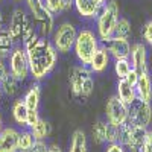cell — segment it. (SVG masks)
Returning a JSON list of instances; mask_svg holds the SVG:
<instances>
[{
    "label": "cell",
    "mask_w": 152,
    "mask_h": 152,
    "mask_svg": "<svg viewBox=\"0 0 152 152\" xmlns=\"http://www.w3.org/2000/svg\"><path fill=\"white\" fill-rule=\"evenodd\" d=\"M105 114H107V122L108 123L120 126V125L128 122V105L125 102H122L116 94H113L107 100Z\"/></svg>",
    "instance_id": "cell-10"
},
{
    "label": "cell",
    "mask_w": 152,
    "mask_h": 152,
    "mask_svg": "<svg viewBox=\"0 0 152 152\" xmlns=\"http://www.w3.org/2000/svg\"><path fill=\"white\" fill-rule=\"evenodd\" d=\"M107 126L108 122L105 120H97L93 128H91V138L96 145H104L107 143Z\"/></svg>",
    "instance_id": "cell-23"
},
{
    "label": "cell",
    "mask_w": 152,
    "mask_h": 152,
    "mask_svg": "<svg viewBox=\"0 0 152 152\" xmlns=\"http://www.w3.org/2000/svg\"><path fill=\"white\" fill-rule=\"evenodd\" d=\"M47 151H49V145L46 143V140H35L29 152H47Z\"/></svg>",
    "instance_id": "cell-31"
},
{
    "label": "cell",
    "mask_w": 152,
    "mask_h": 152,
    "mask_svg": "<svg viewBox=\"0 0 152 152\" xmlns=\"http://www.w3.org/2000/svg\"><path fill=\"white\" fill-rule=\"evenodd\" d=\"M142 38H143V43L152 47V18L148 20L143 24V29H142Z\"/></svg>",
    "instance_id": "cell-28"
},
{
    "label": "cell",
    "mask_w": 152,
    "mask_h": 152,
    "mask_svg": "<svg viewBox=\"0 0 152 152\" xmlns=\"http://www.w3.org/2000/svg\"><path fill=\"white\" fill-rule=\"evenodd\" d=\"M8 73H9V70H8L6 61H5V59H0V82H2V79L5 78Z\"/></svg>",
    "instance_id": "cell-35"
},
{
    "label": "cell",
    "mask_w": 152,
    "mask_h": 152,
    "mask_svg": "<svg viewBox=\"0 0 152 152\" xmlns=\"http://www.w3.org/2000/svg\"><path fill=\"white\" fill-rule=\"evenodd\" d=\"M18 131L12 126H6L0 131V152H18Z\"/></svg>",
    "instance_id": "cell-14"
},
{
    "label": "cell",
    "mask_w": 152,
    "mask_h": 152,
    "mask_svg": "<svg viewBox=\"0 0 152 152\" xmlns=\"http://www.w3.org/2000/svg\"><path fill=\"white\" fill-rule=\"evenodd\" d=\"M146 132H148L146 128H142V126H137V125L126 122L119 126L117 143H120L126 149V152H142L145 138H146Z\"/></svg>",
    "instance_id": "cell-6"
},
{
    "label": "cell",
    "mask_w": 152,
    "mask_h": 152,
    "mask_svg": "<svg viewBox=\"0 0 152 152\" xmlns=\"http://www.w3.org/2000/svg\"><path fill=\"white\" fill-rule=\"evenodd\" d=\"M132 35V26H131V21L125 17H120L117 21V26L116 31H114V37L117 38H125V40H129Z\"/></svg>",
    "instance_id": "cell-25"
},
{
    "label": "cell",
    "mask_w": 152,
    "mask_h": 152,
    "mask_svg": "<svg viewBox=\"0 0 152 152\" xmlns=\"http://www.w3.org/2000/svg\"><path fill=\"white\" fill-rule=\"evenodd\" d=\"M131 67L138 75L148 72V47L145 43H134L131 44V53H129Z\"/></svg>",
    "instance_id": "cell-13"
},
{
    "label": "cell",
    "mask_w": 152,
    "mask_h": 152,
    "mask_svg": "<svg viewBox=\"0 0 152 152\" xmlns=\"http://www.w3.org/2000/svg\"><path fill=\"white\" fill-rule=\"evenodd\" d=\"M11 113H12V119L14 122L20 126L26 128V120H28V108L24 105L23 99H15L14 104L11 107Z\"/></svg>",
    "instance_id": "cell-20"
},
{
    "label": "cell",
    "mask_w": 152,
    "mask_h": 152,
    "mask_svg": "<svg viewBox=\"0 0 152 152\" xmlns=\"http://www.w3.org/2000/svg\"><path fill=\"white\" fill-rule=\"evenodd\" d=\"M2 94H3V93H2V88H0V99H2Z\"/></svg>",
    "instance_id": "cell-39"
},
{
    "label": "cell",
    "mask_w": 152,
    "mask_h": 152,
    "mask_svg": "<svg viewBox=\"0 0 152 152\" xmlns=\"http://www.w3.org/2000/svg\"><path fill=\"white\" fill-rule=\"evenodd\" d=\"M34 142H35V138H34L31 129L18 131V142H17L18 152H29L34 146Z\"/></svg>",
    "instance_id": "cell-24"
},
{
    "label": "cell",
    "mask_w": 152,
    "mask_h": 152,
    "mask_svg": "<svg viewBox=\"0 0 152 152\" xmlns=\"http://www.w3.org/2000/svg\"><path fill=\"white\" fill-rule=\"evenodd\" d=\"M78 35V29L75 24L70 21H61L58 26H55L52 35H50V41L58 53L66 55L73 50V44Z\"/></svg>",
    "instance_id": "cell-7"
},
{
    "label": "cell",
    "mask_w": 152,
    "mask_h": 152,
    "mask_svg": "<svg viewBox=\"0 0 152 152\" xmlns=\"http://www.w3.org/2000/svg\"><path fill=\"white\" fill-rule=\"evenodd\" d=\"M108 0H73V9L81 18L94 21Z\"/></svg>",
    "instance_id": "cell-11"
},
{
    "label": "cell",
    "mask_w": 152,
    "mask_h": 152,
    "mask_svg": "<svg viewBox=\"0 0 152 152\" xmlns=\"http://www.w3.org/2000/svg\"><path fill=\"white\" fill-rule=\"evenodd\" d=\"M128 122L148 129V126L152 122L151 102H145L142 99H135L131 105H128Z\"/></svg>",
    "instance_id": "cell-9"
},
{
    "label": "cell",
    "mask_w": 152,
    "mask_h": 152,
    "mask_svg": "<svg viewBox=\"0 0 152 152\" xmlns=\"http://www.w3.org/2000/svg\"><path fill=\"white\" fill-rule=\"evenodd\" d=\"M99 47H100V41H99L96 32L90 28H82L78 31L72 52L75 53L79 64L88 66Z\"/></svg>",
    "instance_id": "cell-3"
},
{
    "label": "cell",
    "mask_w": 152,
    "mask_h": 152,
    "mask_svg": "<svg viewBox=\"0 0 152 152\" xmlns=\"http://www.w3.org/2000/svg\"><path fill=\"white\" fill-rule=\"evenodd\" d=\"M134 88H135L137 99H142L145 102H151L152 100V78L149 72H145L138 76V81Z\"/></svg>",
    "instance_id": "cell-16"
},
{
    "label": "cell",
    "mask_w": 152,
    "mask_h": 152,
    "mask_svg": "<svg viewBox=\"0 0 152 152\" xmlns=\"http://www.w3.org/2000/svg\"><path fill=\"white\" fill-rule=\"evenodd\" d=\"M102 46L107 49V52L110 56L116 61V59H125L129 58L131 53V41L125 40V38H117V37H111L110 40L102 43Z\"/></svg>",
    "instance_id": "cell-12"
},
{
    "label": "cell",
    "mask_w": 152,
    "mask_h": 152,
    "mask_svg": "<svg viewBox=\"0 0 152 152\" xmlns=\"http://www.w3.org/2000/svg\"><path fill=\"white\" fill-rule=\"evenodd\" d=\"M69 85L73 96L79 99H88L93 94L94 90V79H93V72L88 69V66H73L69 72Z\"/></svg>",
    "instance_id": "cell-4"
},
{
    "label": "cell",
    "mask_w": 152,
    "mask_h": 152,
    "mask_svg": "<svg viewBox=\"0 0 152 152\" xmlns=\"http://www.w3.org/2000/svg\"><path fill=\"white\" fill-rule=\"evenodd\" d=\"M44 2V6L52 12V14L56 17V15H61L64 14V8H62V0H43Z\"/></svg>",
    "instance_id": "cell-27"
},
{
    "label": "cell",
    "mask_w": 152,
    "mask_h": 152,
    "mask_svg": "<svg viewBox=\"0 0 152 152\" xmlns=\"http://www.w3.org/2000/svg\"><path fill=\"white\" fill-rule=\"evenodd\" d=\"M47 152H64L58 145H49V151Z\"/></svg>",
    "instance_id": "cell-37"
},
{
    "label": "cell",
    "mask_w": 152,
    "mask_h": 152,
    "mask_svg": "<svg viewBox=\"0 0 152 152\" xmlns=\"http://www.w3.org/2000/svg\"><path fill=\"white\" fill-rule=\"evenodd\" d=\"M138 76H140V75H138L135 70H131L128 75H126V78H125V81L126 82H128V84H131L132 87H135V84H137V81H138Z\"/></svg>",
    "instance_id": "cell-33"
},
{
    "label": "cell",
    "mask_w": 152,
    "mask_h": 152,
    "mask_svg": "<svg viewBox=\"0 0 152 152\" xmlns=\"http://www.w3.org/2000/svg\"><path fill=\"white\" fill-rule=\"evenodd\" d=\"M31 132H32L35 140H47V137L50 135V132H52V125H50L47 120L40 117V120L37 122V125L31 128Z\"/></svg>",
    "instance_id": "cell-22"
},
{
    "label": "cell",
    "mask_w": 152,
    "mask_h": 152,
    "mask_svg": "<svg viewBox=\"0 0 152 152\" xmlns=\"http://www.w3.org/2000/svg\"><path fill=\"white\" fill-rule=\"evenodd\" d=\"M119 140V126L108 123L107 126V143H117Z\"/></svg>",
    "instance_id": "cell-29"
},
{
    "label": "cell",
    "mask_w": 152,
    "mask_h": 152,
    "mask_svg": "<svg viewBox=\"0 0 152 152\" xmlns=\"http://www.w3.org/2000/svg\"><path fill=\"white\" fill-rule=\"evenodd\" d=\"M62 8H64V12H69L73 9V0H62Z\"/></svg>",
    "instance_id": "cell-36"
},
{
    "label": "cell",
    "mask_w": 152,
    "mask_h": 152,
    "mask_svg": "<svg viewBox=\"0 0 152 152\" xmlns=\"http://www.w3.org/2000/svg\"><path fill=\"white\" fill-rule=\"evenodd\" d=\"M0 88H2V93L6 97H15V96H18V93L21 90V82L15 78V76L8 73L2 79V82H0Z\"/></svg>",
    "instance_id": "cell-19"
},
{
    "label": "cell",
    "mask_w": 152,
    "mask_h": 152,
    "mask_svg": "<svg viewBox=\"0 0 152 152\" xmlns=\"http://www.w3.org/2000/svg\"><path fill=\"white\" fill-rule=\"evenodd\" d=\"M116 96L125 102L126 105H131L134 100L137 99V94H135V88L128 84L125 79H119L117 81V85H116Z\"/></svg>",
    "instance_id": "cell-18"
},
{
    "label": "cell",
    "mask_w": 152,
    "mask_h": 152,
    "mask_svg": "<svg viewBox=\"0 0 152 152\" xmlns=\"http://www.w3.org/2000/svg\"><path fill=\"white\" fill-rule=\"evenodd\" d=\"M142 152H152V131H148L146 132V138H145Z\"/></svg>",
    "instance_id": "cell-32"
},
{
    "label": "cell",
    "mask_w": 152,
    "mask_h": 152,
    "mask_svg": "<svg viewBox=\"0 0 152 152\" xmlns=\"http://www.w3.org/2000/svg\"><path fill=\"white\" fill-rule=\"evenodd\" d=\"M69 152H88L87 135H85V132H84L82 129H76V131L72 134Z\"/></svg>",
    "instance_id": "cell-21"
},
{
    "label": "cell",
    "mask_w": 152,
    "mask_h": 152,
    "mask_svg": "<svg viewBox=\"0 0 152 152\" xmlns=\"http://www.w3.org/2000/svg\"><path fill=\"white\" fill-rule=\"evenodd\" d=\"M105 152H126V149L120 143H108Z\"/></svg>",
    "instance_id": "cell-34"
},
{
    "label": "cell",
    "mask_w": 152,
    "mask_h": 152,
    "mask_svg": "<svg viewBox=\"0 0 152 152\" xmlns=\"http://www.w3.org/2000/svg\"><path fill=\"white\" fill-rule=\"evenodd\" d=\"M29 62V75L35 82L46 79L53 72L58 62V52L55 50L50 38L35 35L32 40L23 44Z\"/></svg>",
    "instance_id": "cell-1"
},
{
    "label": "cell",
    "mask_w": 152,
    "mask_h": 152,
    "mask_svg": "<svg viewBox=\"0 0 152 152\" xmlns=\"http://www.w3.org/2000/svg\"><path fill=\"white\" fill-rule=\"evenodd\" d=\"M40 120V114L38 111H28V120H26V128L31 129L32 126L37 125V122Z\"/></svg>",
    "instance_id": "cell-30"
},
{
    "label": "cell",
    "mask_w": 152,
    "mask_h": 152,
    "mask_svg": "<svg viewBox=\"0 0 152 152\" xmlns=\"http://www.w3.org/2000/svg\"><path fill=\"white\" fill-rule=\"evenodd\" d=\"M0 2H3V0H0Z\"/></svg>",
    "instance_id": "cell-41"
},
{
    "label": "cell",
    "mask_w": 152,
    "mask_h": 152,
    "mask_svg": "<svg viewBox=\"0 0 152 152\" xmlns=\"http://www.w3.org/2000/svg\"><path fill=\"white\" fill-rule=\"evenodd\" d=\"M24 2H26V8L31 18L37 24L38 35L50 38L55 29V15L44 6L43 0H24Z\"/></svg>",
    "instance_id": "cell-5"
},
{
    "label": "cell",
    "mask_w": 152,
    "mask_h": 152,
    "mask_svg": "<svg viewBox=\"0 0 152 152\" xmlns=\"http://www.w3.org/2000/svg\"><path fill=\"white\" fill-rule=\"evenodd\" d=\"M120 18V8L116 0H108L107 5L100 9L99 15L96 17V35L99 38L100 44L110 40L111 37H114V31H116L117 21Z\"/></svg>",
    "instance_id": "cell-2"
},
{
    "label": "cell",
    "mask_w": 152,
    "mask_h": 152,
    "mask_svg": "<svg viewBox=\"0 0 152 152\" xmlns=\"http://www.w3.org/2000/svg\"><path fill=\"white\" fill-rule=\"evenodd\" d=\"M110 61H111L110 53L107 52V49L100 44V47L96 50V53L93 55L90 64H88V69L93 73H104L110 67Z\"/></svg>",
    "instance_id": "cell-15"
},
{
    "label": "cell",
    "mask_w": 152,
    "mask_h": 152,
    "mask_svg": "<svg viewBox=\"0 0 152 152\" xmlns=\"http://www.w3.org/2000/svg\"><path fill=\"white\" fill-rule=\"evenodd\" d=\"M3 129V117H2V113H0V131Z\"/></svg>",
    "instance_id": "cell-38"
},
{
    "label": "cell",
    "mask_w": 152,
    "mask_h": 152,
    "mask_svg": "<svg viewBox=\"0 0 152 152\" xmlns=\"http://www.w3.org/2000/svg\"><path fill=\"white\" fill-rule=\"evenodd\" d=\"M132 70L131 67V61L129 58H125V59H116L114 61V73L119 79H125L126 75Z\"/></svg>",
    "instance_id": "cell-26"
},
{
    "label": "cell",
    "mask_w": 152,
    "mask_h": 152,
    "mask_svg": "<svg viewBox=\"0 0 152 152\" xmlns=\"http://www.w3.org/2000/svg\"><path fill=\"white\" fill-rule=\"evenodd\" d=\"M40 100H41V87L38 82H34L23 96V102L26 105L28 111H38L40 107Z\"/></svg>",
    "instance_id": "cell-17"
},
{
    "label": "cell",
    "mask_w": 152,
    "mask_h": 152,
    "mask_svg": "<svg viewBox=\"0 0 152 152\" xmlns=\"http://www.w3.org/2000/svg\"><path fill=\"white\" fill-rule=\"evenodd\" d=\"M14 2H24V0H14Z\"/></svg>",
    "instance_id": "cell-40"
},
{
    "label": "cell",
    "mask_w": 152,
    "mask_h": 152,
    "mask_svg": "<svg viewBox=\"0 0 152 152\" xmlns=\"http://www.w3.org/2000/svg\"><path fill=\"white\" fill-rule=\"evenodd\" d=\"M6 64H8V70L12 76L20 81L24 82L29 78V62H28V56L24 52V47L21 44H15L11 49V52L6 58Z\"/></svg>",
    "instance_id": "cell-8"
}]
</instances>
